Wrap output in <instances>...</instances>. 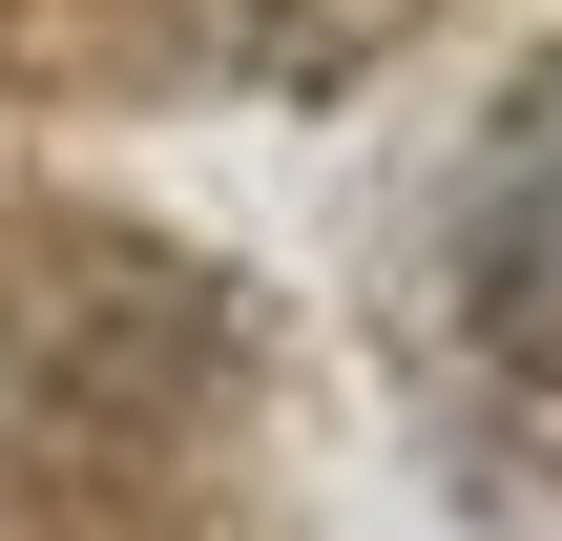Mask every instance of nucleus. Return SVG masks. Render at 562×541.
Here are the masks:
<instances>
[{"label":"nucleus","mask_w":562,"mask_h":541,"mask_svg":"<svg viewBox=\"0 0 562 541\" xmlns=\"http://www.w3.org/2000/svg\"><path fill=\"white\" fill-rule=\"evenodd\" d=\"M459 313L521 396H562V42L501 83V125L459 167Z\"/></svg>","instance_id":"nucleus-1"}]
</instances>
